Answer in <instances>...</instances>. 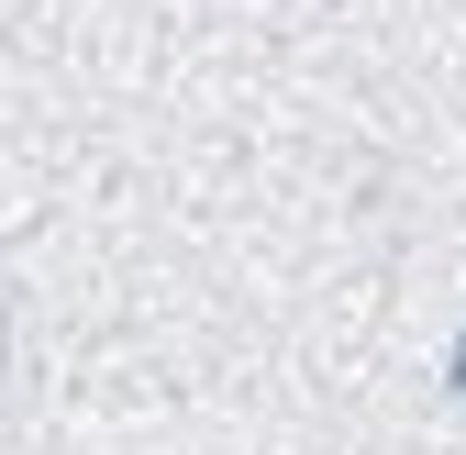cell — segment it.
<instances>
[{
	"instance_id": "cell-1",
	"label": "cell",
	"mask_w": 466,
	"mask_h": 455,
	"mask_svg": "<svg viewBox=\"0 0 466 455\" xmlns=\"http://www.w3.org/2000/svg\"><path fill=\"white\" fill-rule=\"evenodd\" d=\"M444 389H455V400H466V333H455V356H444Z\"/></svg>"
}]
</instances>
